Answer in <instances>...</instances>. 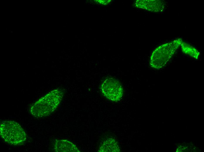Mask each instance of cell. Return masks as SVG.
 Instances as JSON below:
<instances>
[{"mask_svg":"<svg viewBox=\"0 0 204 152\" xmlns=\"http://www.w3.org/2000/svg\"><path fill=\"white\" fill-rule=\"evenodd\" d=\"M101 89L104 96L113 101H119L123 96V90L121 84L117 80L113 78L106 79L101 84Z\"/></svg>","mask_w":204,"mask_h":152,"instance_id":"cell-4","label":"cell"},{"mask_svg":"<svg viewBox=\"0 0 204 152\" xmlns=\"http://www.w3.org/2000/svg\"><path fill=\"white\" fill-rule=\"evenodd\" d=\"M183 52L197 59L199 57L200 53L193 47L183 41L180 45Z\"/></svg>","mask_w":204,"mask_h":152,"instance_id":"cell-8","label":"cell"},{"mask_svg":"<svg viewBox=\"0 0 204 152\" xmlns=\"http://www.w3.org/2000/svg\"><path fill=\"white\" fill-rule=\"evenodd\" d=\"M166 6L165 2L164 0H137L135 3L136 7L154 12L163 11Z\"/></svg>","mask_w":204,"mask_h":152,"instance_id":"cell-5","label":"cell"},{"mask_svg":"<svg viewBox=\"0 0 204 152\" xmlns=\"http://www.w3.org/2000/svg\"><path fill=\"white\" fill-rule=\"evenodd\" d=\"M54 149L57 152H80L74 144L66 139L57 140L54 144Z\"/></svg>","mask_w":204,"mask_h":152,"instance_id":"cell-6","label":"cell"},{"mask_svg":"<svg viewBox=\"0 0 204 152\" xmlns=\"http://www.w3.org/2000/svg\"><path fill=\"white\" fill-rule=\"evenodd\" d=\"M182 41L181 39L179 38L158 47L151 56L149 63L151 66L158 69L164 66Z\"/></svg>","mask_w":204,"mask_h":152,"instance_id":"cell-3","label":"cell"},{"mask_svg":"<svg viewBox=\"0 0 204 152\" xmlns=\"http://www.w3.org/2000/svg\"><path fill=\"white\" fill-rule=\"evenodd\" d=\"M0 136L7 143L14 146L23 144L27 138L26 134L20 125L14 121H2L0 125Z\"/></svg>","mask_w":204,"mask_h":152,"instance_id":"cell-2","label":"cell"},{"mask_svg":"<svg viewBox=\"0 0 204 152\" xmlns=\"http://www.w3.org/2000/svg\"><path fill=\"white\" fill-rule=\"evenodd\" d=\"M120 149L117 142L112 138H108L103 141L99 148V152H119Z\"/></svg>","mask_w":204,"mask_h":152,"instance_id":"cell-7","label":"cell"},{"mask_svg":"<svg viewBox=\"0 0 204 152\" xmlns=\"http://www.w3.org/2000/svg\"><path fill=\"white\" fill-rule=\"evenodd\" d=\"M63 95V92L60 89L52 91L32 106L30 109V113L37 118L49 115L58 106Z\"/></svg>","mask_w":204,"mask_h":152,"instance_id":"cell-1","label":"cell"}]
</instances>
